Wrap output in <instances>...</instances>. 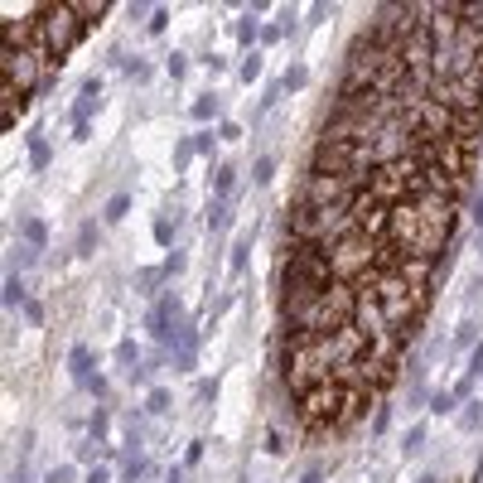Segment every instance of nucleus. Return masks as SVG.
<instances>
[{
    "mask_svg": "<svg viewBox=\"0 0 483 483\" xmlns=\"http://www.w3.org/2000/svg\"><path fill=\"white\" fill-rule=\"evenodd\" d=\"M184 324H189V314H184V300H179L174 290H160V295L145 304V334H150L155 348H170Z\"/></svg>",
    "mask_w": 483,
    "mask_h": 483,
    "instance_id": "nucleus-1",
    "label": "nucleus"
},
{
    "mask_svg": "<svg viewBox=\"0 0 483 483\" xmlns=\"http://www.w3.org/2000/svg\"><path fill=\"white\" fill-rule=\"evenodd\" d=\"M170 363L179 368V373H193V363H198V329L184 324L179 334H174V343H170Z\"/></svg>",
    "mask_w": 483,
    "mask_h": 483,
    "instance_id": "nucleus-2",
    "label": "nucleus"
},
{
    "mask_svg": "<svg viewBox=\"0 0 483 483\" xmlns=\"http://www.w3.org/2000/svg\"><path fill=\"white\" fill-rule=\"evenodd\" d=\"M68 373H73V382L78 386H88V377L97 373V358H92L88 343H73V348H68Z\"/></svg>",
    "mask_w": 483,
    "mask_h": 483,
    "instance_id": "nucleus-3",
    "label": "nucleus"
},
{
    "mask_svg": "<svg viewBox=\"0 0 483 483\" xmlns=\"http://www.w3.org/2000/svg\"><path fill=\"white\" fill-rule=\"evenodd\" d=\"M479 314H464V319H459V324H455V338H450V348H455V353H474V348H479Z\"/></svg>",
    "mask_w": 483,
    "mask_h": 483,
    "instance_id": "nucleus-4",
    "label": "nucleus"
},
{
    "mask_svg": "<svg viewBox=\"0 0 483 483\" xmlns=\"http://www.w3.org/2000/svg\"><path fill=\"white\" fill-rule=\"evenodd\" d=\"M232 193H237V165H218L213 170V198H222V203H232Z\"/></svg>",
    "mask_w": 483,
    "mask_h": 483,
    "instance_id": "nucleus-5",
    "label": "nucleus"
},
{
    "mask_svg": "<svg viewBox=\"0 0 483 483\" xmlns=\"http://www.w3.org/2000/svg\"><path fill=\"white\" fill-rule=\"evenodd\" d=\"M165 281H170V276H165V266H140V271H136V276H131V286L140 290V295H145V300H155V290L165 286Z\"/></svg>",
    "mask_w": 483,
    "mask_h": 483,
    "instance_id": "nucleus-6",
    "label": "nucleus"
},
{
    "mask_svg": "<svg viewBox=\"0 0 483 483\" xmlns=\"http://www.w3.org/2000/svg\"><path fill=\"white\" fill-rule=\"evenodd\" d=\"M459 430H464V435H479L483 430V396H474V401L459 406Z\"/></svg>",
    "mask_w": 483,
    "mask_h": 483,
    "instance_id": "nucleus-7",
    "label": "nucleus"
},
{
    "mask_svg": "<svg viewBox=\"0 0 483 483\" xmlns=\"http://www.w3.org/2000/svg\"><path fill=\"white\" fill-rule=\"evenodd\" d=\"M237 44H242L247 54H252V49H261V24H256V15H252V10H247V15H242V24H237Z\"/></svg>",
    "mask_w": 483,
    "mask_h": 483,
    "instance_id": "nucleus-8",
    "label": "nucleus"
},
{
    "mask_svg": "<svg viewBox=\"0 0 483 483\" xmlns=\"http://www.w3.org/2000/svg\"><path fill=\"white\" fill-rule=\"evenodd\" d=\"M19 242H24L29 252H44V247H49V227H44L39 218H29V222L19 227Z\"/></svg>",
    "mask_w": 483,
    "mask_h": 483,
    "instance_id": "nucleus-9",
    "label": "nucleus"
},
{
    "mask_svg": "<svg viewBox=\"0 0 483 483\" xmlns=\"http://www.w3.org/2000/svg\"><path fill=\"white\" fill-rule=\"evenodd\" d=\"M261 73H266V54H261V49H252V54L242 58L237 78H242V83H261Z\"/></svg>",
    "mask_w": 483,
    "mask_h": 483,
    "instance_id": "nucleus-10",
    "label": "nucleus"
},
{
    "mask_svg": "<svg viewBox=\"0 0 483 483\" xmlns=\"http://www.w3.org/2000/svg\"><path fill=\"white\" fill-rule=\"evenodd\" d=\"M218 116H222V97L218 92H203L193 101V121H218Z\"/></svg>",
    "mask_w": 483,
    "mask_h": 483,
    "instance_id": "nucleus-11",
    "label": "nucleus"
},
{
    "mask_svg": "<svg viewBox=\"0 0 483 483\" xmlns=\"http://www.w3.org/2000/svg\"><path fill=\"white\" fill-rule=\"evenodd\" d=\"M281 97H286V83H266V88H261V101L252 106V121H261V116H266V111H271Z\"/></svg>",
    "mask_w": 483,
    "mask_h": 483,
    "instance_id": "nucleus-12",
    "label": "nucleus"
},
{
    "mask_svg": "<svg viewBox=\"0 0 483 483\" xmlns=\"http://www.w3.org/2000/svg\"><path fill=\"white\" fill-rule=\"evenodd\" d=\"M24 304H29L24 281H19V276H5V309H24Z\"/></svg>",
    "mask_w": 483,
    "mask_h": 483,
    "instance_id": "nucleus-13",
    "label": "nucleus"
},
{
    "mask_svg": "<svg viewBox=\"0 0 483 483\" xmlns=\"http://www.w3.org/2000/svg\"><path fill=\"white\" fill-rule=\"evenodd\" d=\"M29 170H34V174L49 170V140H44V136H29Z\"/></svg>",
    "mask_w": 483,
    "mask_h": 483,
    "instance_id": "nucleus-14",
    "label": "nucleus"
},
{
    "mask_svg": "<svg viewBox=\"0 0 483 483\" xmlns=\"http://www.w3.org/2000/svg\"><path fill=\"white\" fill-rule=\"evenodd\" d=\"M425 450V420H416L406 435H401V455H420Z\"/></svg>",
    "mask_w": 483,
    "mask_h": 483,
    "instance_id": "nucleus-15",
    "label": "nucleus"
},
{
    "mask_svg": "<svg viewBox=\"0 0 483 483\" xmlns=\"http://www.w3.org/2000/svg\"><path fill=\"white\" fill-rule=\"evenodd\" d=\"M97 237H101V232H97V222H83V227H78V256H83V261L97 252Z\"/></svg>",
    "mask_w": 483,
    "mask_h": 483,
    "instance_id": "nucleus-16",
    "label": "nucleus"
},
{
    "mask_svg": "<svg viewBox=\"0 0 483 483\" xmlns=\"http://www.w3.org/2000/svg\"><path fill=\"white\" fill-rule=\"evenodd\" d=\"M276 179V155H256V165H252V184H271Z\"/></svg>",
    "mask_w": 483,
    "mask_h": 483,
    "instance_id": "nucleus-17",
    "label": "nucleus"
},
{
    "mask_svg": "<svg viewBox=\"0 0 483 483\" xmlns=\"http://www.w3.org/2000/svg\"><path fill=\"white\" fill-rule=\"evenodd\" d=\"M126 213H131V193H111V198H106V213H101V218H106V222H121Z\"/></svg>",
    "mask_w": 483,
    "mask_h": 483,
    "instance_id": "nucleus-18",
    "label": "nucleus"
},
{
    "mask_svg": "<svg viewBox=\"0 0 483 483\" xmlns=\"http://www.w3.org/2000/svg\"><path fill=\"white\" fill-rule=\"evenodd\" d=\"M116 363L131 368V373L140 368V348H136V338H121V343H116Z\"/></svg>",
    "mask_w": 483,
    "mask_h": 483,
    "instance_id": "nucleus-19",
    "label": "nucleus"
},
{
    "mask_svg": "<svg viewBox=\"0 0 483 483\" xmlns=\"http://www.w3.org/2000/svg\"><path fill=\"white\" fill-rule=\"evenodd\" d=\"M189 68H193V58L184 54V49H174V54H170V63H165V73H170L174 83H184V73H189Z\"/></svg>",
    "mask_w": 483,
    "mask_h": 483,
    "instance_id": "nucleus-20",
    "label": "nucleus"
},
{
    "mask_svg": "<svg viewBox=\"0 0 483 483\" xmlns=\"http://www.w3.org/2000/svg\"><path fill=\"white\" fill-rule=\"evenodd\" d=\"M247 261H252V237H242L232 247V276H247Z\"/></svg>",
    "mask_w": 483,
    "mask_h": 483,
    "instance_id": "nucleus-21",
    "label": "nucleus"
},
{
    "mask_svg": "<svg viewBox=\"0 0 483 483\" xmlns=\"http://www.w3.org/2000/svg\"><path fill=\"white\" fill-rule=\"evenodd\" d=\"M170 401H174V396H170L165 386H150V391H145V411H155V416H165V411H170Z\"/></svg>",
    "mask_w": 483,
    "mask_h": 483,
    "instance_id": "nucleus-22",
    "label": "nucleus"
},
{
    "mask_svg": "<svg viewBox=\"0 0 483 483\" xmlns=\"http://www.w3.org/2000/svg\"><path fill=\"white\" fill-rule=\"evenodd\" d=\"M281 83H286V92H300V88L309 83V73H304V63H300V58L286 68V78H281Z\"/></svg>",
    "mask_w": 483,
    "mask_h": 483,
    "instance_id": "nucleus-23",
    "label": "nucleus"
},
{
    "mask_svg": "<svg viewBox=\"0 0 483 483\" xmlns=\"http://www.w3.org/2000/svg\"><path fill=\"white\" fill-rule=\"evenodd\" d=\"M126 78H131V83H150V63L131 54V58H126Z\"/></svg>",
    "mask_w": 483,
    "mask_h": 483,
    "instance_id": "nucleus-24",
    "label": "nucleus"
},
{
    "mask_svg": "<svg viewBox=\"0 0 483 483\" xmlns=\"http://www.w3.org/2000/svg\"><path fill=\"white\" fill-rule=\"evenodd\" d=\"M174 237H179V232H174V218H160V222H155V242L174 252Z\"/></svg>",
    "mask_w": 483,
    "mask_h": 483,
    "instance_id": "nucleus-25",
    "label": "nucleus"
},
{
    "mask_svg": "<svg viewBox=\"0 0 483 483\" xmlns=\"http://www.w3.org/2000/svg\"><path fill=\"white\" fill-rule=\"evenodd\" d=\"M455 406H459V401H455V391H435V396H430V416H450Z\"/></svg>",
    "mask_w": 483,
    "mask_h": 483,
    "instance_id": "nucleus-26",
    "label": "nucleus"
},
{
    "mask_svg": "<svg viewBox=\"0 0 483 483\" xmlns=\"http://www.w3.org/2000/svg\"><path fill=\"white\" fill-rule=\"evenodd\" d=\"M368 425H373V435H386V430H391V406H386V401H377V411H373Z\"/></svg>",
    "mask_w": 483,
    "mask_h": 483,
    "instance_id": "nucleus-27",
    "label": "nucleus"
},
{
    "mask_svg": "<svg viewBox=\"0 0 483 483\" xmlns=\"http://www.w3.org/2000/svg\"><path fill=\"white\" fill-rule=\"evenodd\" d=\"M189 165H193V136H184V140H179V150H174V170L184 174Z\"/></svg>",
    "mask_w": 483,
    "mask_h": 483,
    "instance_id": "nucleus-28",
    "label": "nucleus"
},
{
    "mask_svg": "<svg viewBox=\"0 0 483 483\" xmlns=\"http://www.w3.org/2000/svg\"><path fill=\"white\" fill-rule=\"evenodd\" d=\"M218 150V131H198L193 136V155H213Z\"/></svg>",
    "mask_w": 483,
    "mask_h": 483,
    "instance_id": "nucleus-29",
    "label": "nucleus"
},
{
    "mask_svg": "<svg viewBox=\"0 0 483 483\" xmlns=\"http://www.w3.org/2000/svg\"><path fill=\"white\" fill-rule=\"evenodd\" d=\"M145 479V459H126L121 464V483H140Z\"/></svg>",
    "mask_w": 483,
    "mask_h": 483,
    "instance_id": "nucleus-30",
    "label": "nucleus"
},
{
    "mask_svg": "<svg viewBox=\"0 0 483 483\" xmlns=\"http://www.w3.org/2000/svg\"><path fill=\"white\" fill-rule=\"evenodd\" d=\"M106 430H111L106 411H92V420H88V435H92V440H106Z\"/></svg>",
    "mask_w": 483,
    "mask_h": 483,
    "instance_id": "nucleus-31",
    "label": "nucleus"
},
{
    "mask_svg": "<svg viewBox=\"0 0 483 483\" xmlns=\"http://www.w3.org/2000/svg\"><path fill=\"white\" fill-rule=\"evenodd\" d=\"M145 24H150V29H145V34H165V24H170V10H165V5H155V10H150V19H145Z\"/></svg>",
    "mask_w": 483,
    "mask_h": 483,
    "instance_id": "nucleus-32",
    "label": "nucleus"
},
{
    "mask_svg": "<svg viewBox=\"0 0 483 483\" xmlns=\"http://www.w3.org/2000/svg\"><path fill=\"white\" fill-rule=\"evenodd\" d=\"M281 39H286V29H281V24H261V54H266L271 44H281Z\"/></svg>",
    "mask_w": 483,
    "mask_h": 483,
    "instance_id": "nucleus-33",
    "label": "nucleus"
},
{
    "mask_svg": "<svg viewBox=\"0 0 483 483\" xmlns=\"http://www.w3.org/2000/svg\"><path fill=\"white\" fill-rule=\"evenodd\" d=\"M295 483H324V469H319V464H304V469L295 474Z\"/></svg>",
    "mask_w": 483,
    "mask_h": 483,
    "instance_id": "nucleus-34",
    "label": "nucleus"
},
{
    "mask_svg": "<svg viewBox=\"0 0 483 483\" xmlns=\"http://www.w3.org/2000/svg\"><path fill=\"white\" fill-rule=\"evenodd\" d=\"M19 314H24V319H29V324H34V329H39V324H44V304H39V300H29V304H24V309H19Z\"/></svg>",
    "mask_w": 483,
    "mask_h": 483,
    "instance_id": "nucleus-35",
    "label": "nucleus"
},
{
    "mask_svg": "<svg viewBox=\"0 0 483 483\" xmlns=\"http://www.w3.org/2000/svg\"><path fill=\"white\" fill-rule=\"evenodd\" d=\"M97 92H101V78H83V88H78V97H88V101H97Z\"/></svg>",
    "mask_w": 483,
    "mask_h": 483,
    "instance_id": "nucleus-36",
    "label": "nucleus"
},
{
    "mask_svg": "<svg viewBox=\"0 0 483 483\" xmlns=\"http://www.w3.org/2000/svg\"><path fill=\"white\" fill-rule=\"evenodd\" d=\"M469 218L479 222V232H483V189H474V198H469Z\"/></svg>",
    "mask_w": 483,
    "mask_h": 483,
    "instance_id": "nucleus-37",
    "label": "nucleus"
},
{
    "mask_svg": "<svg viewBox=\"0 0 483 483\" xmlns=\"http://www.w3.org/2000/svg\"><path fill=\"white\" fill-rule=\"evenodd\" d=\"M44 483H73V469H68V464H58V469H49V474H44Z\"/></svg>",
    "mask_w": 483,
    "mask_h": 483,
    "instance_id": "nucleus-38",
    "label": "nucleus"
},
{
    "mask_svg": "<svg viewBox=\"0 0 483 483\" xmlns=\"http://www.w3.org/2000/svg\"><path fill=\"white\" fill-rule=\"evenodd\" d=\"M218 140H242V126H237V121H222V126H218Z\"/></svg>",
    "mask_w": 483,
    "mask_h": 483,
    "instance_id": "nucleus-39",
    "label": "nucleus"
},
{
    "mask_svg": "<svg viewBox=\"0 0 483 483\" xmlns=\"http://www.w3.org/2000/svg\"><path fill=\"white\" fill-rule=\"evenodd\" d=\"M88 391H92L97 401H106V377H101V373H92V377H88Z\"/></svg>",
    "mask_w": 483,
    "mask_h": 483,
    "instance_id": "nucleus-40",
    "label": "nucleus"
},
{
    "mask_svg": "<svg viewBox=\"0 0 483 483\" xmlns=\"http://www.w3.org/2000/svg\"><path fill=\"white\" fill-rule=\"evenodd\" d=\"M179 266H184V252H179V247H174V252H170V256H165V276H174V271H179Z\"/></svg>",
    "mask_w": 483,
    "mask_h": 483,
    "instance_id": "nucleus-41",
    "label": "nucleus"
},
{
    "mask_svg": "<svg viewBox=\"0 0 483 483\" xmlns=\"http://www.w3.org/2000/svg\"><path fill=\"white\" fill-rule=\"evenodd\" d=\"M140 440H145V435H140V425H131V430H126V450H140Z\"/></svg>",
    "mask_w": 483,
    "mask_h": 483,
    "instance_id": "nucleus-42",
    "label": "nucleus"
},
{
    "mask_svg": "<svg viewBox=\"0 0 483 483\" xmlns=\"http://www.w3.org/2000/svg\"><path fill=\"white\" fill-rule=\"evenodd\" d=\"M198 459H203V445H198V440H193V445H189V455H184V464H189V469H193V464H198Z\"/></svg>",
    "mask_w": 483,
    "mask_h": 483,
    "instance_id": "nucleus-43",
    "label": "nucleus"
},
{
    "mask_svg": "<svg viewBox=\"0 0 483 483\" xmlns=\"http://www.w3.org/2000/svg\"><path fill=\"white\" fill-rule=\"evenodd\" d=\"M106 479H111L106 469H92V474H88V483H106Z\"/></svg>",
    "mask_w": 483,
    "mask_h": 483,
    "instance_id": "nucleus-44",
    "label": "nucleus"
},
{
    "mask_svg": "<svg viewBox=\"0 0 483 483\" xmlns=\"http://www.w3.org/2000/svg\"><path fill=\"white\" fill-rule=\"evenodd\" d=\"M416 483H440V474H420V479H416Z\"/></svg>",
    "mask_w": 483,
    "mask_h": 483,
    "instance_id": "nucleus-45",
    "label": "nucleus"
},
{
    "mask_svg": "<svg viewBox=\"0 0 483 483\" xmlns=\"http://www.w3.org/2000/svg\"><path fill=\"white\" fill-rule=\"evenodd\" d=\"M474 479H483V450H479V469H474Z\"/></svg>",
    "mask_w": 483,
    "mask_h": 483,
    "instance_id": "nucleus-46",
    "label": "nucleus"
},
{
    "mask_svg": "<svg viewBox=\"0 0 483 483\" xmlns=\"http://www.w3.org/2000/svg\"><path fill=\"white\" fill-rule=\"evenodd\" d=\"M479 391H483V373H479Z\"/></svg>",
    "mask_w": 483,
    "mask_h": 483,
    "instance_id": "nucleus-47",
    "label": "nucleus"
}]
</instances>
